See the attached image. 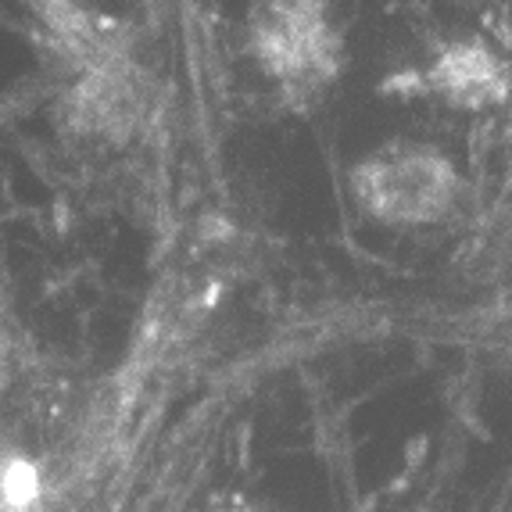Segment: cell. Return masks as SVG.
<instances>
[{
    "label": "cell",
    "instance_id": "obj_2",
    "mask_svg": "<svg viewBox=\"0 0 512 512\" xmlns=\"http://www.w3.org/2000/svg\"><path fill=\"white\" fill-rule=\"evenodd\" d=\"M255 47L265 69L301 94L337 69V43L316 4H276L258 15Z\"/></svg>",
    "mask_w": 512,
    "mask_h": 512
},
{
    "label": "cell",
    "instance_id": "obj_1",
    "mask_svg": "<svg viewBox=\"0 0 512 512\" xmlns=\"http://www.w3.org/2000/svg\"><path fill=\"white\" fill-rule=\"evenodd\" d=\"M351 183L359 205L394 226L441 219L455 197V172L448 158L416 144H394L366 158Z\"/></svg>",
    "mask_w": 512,
    "mask_h": 512
},
{
    "label": "cell",
    "instance_id": "obj_4",
    "mask_svg": "<svg viewBox=\"0 0 512 512\" xmlns=\"http://www.w3.org/2000/svg\"><path fill=\"white\" fill-rule=\"evenodd\" d=\"M36 491H40L36 473L29 470V466H22V462H11L8 473H4V498H8V505L26 509V505L36 498Z\"/></svg>",
    "mask_w": 512,
    "mask_h": 512
},
{
    "label": "cell",
    "instance_id": "obj_3",
    "mask_svg": "<svg viewBox=\"0 0 512 512\" xmlns=\"http://www.w3.org/2000/svg\"><path fill=\"white\" fill-rule=\"evenodd\" d=\"M430 83L459 108H480L505 97V65L480 43H459L437 58Z\"/></svg>",
    "mask_w": 512,
    "mask_h": 512
}]
</instances>
